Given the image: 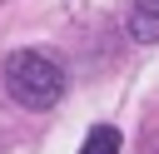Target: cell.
I'll return each instance as SVG.
<instances>
[{
	"mask_svg": "<svg viewBox=\"0 0 159 154\" xmlns=\"http://www.w3.org/2000/svg\"><path fill=\"white\" fill-rule=\"evenodd\" d=\"M80 154H119V129H109V124H94V129L84 134Z\"/></svg>",
	"mask_w": 159,
	"mask_h": 154,
	"instance_id": "obj_3",
	"label": "cell"
},
{
	"mask_svg": "<svg viewBox=\"0 0 159 154\" xmlns=\"http://www.w3.org/2000/svg\"><path fill=\"white\" fill-rule=\"evenodd\" d=\"M129 35L144 40V45L159 40V0H134L129 5Z\"/></svg>",
	"mask_w": 159,
	"mask_h": 154,
	"instance_id": "obj_2",
	"label": "cell"
},
{
	"mask_svg": "<svg viewBox=\"0 0 159 154\" xmlns=\"http://www.w3.org/2000/svg\"><path fill=\"white\" fill-rule=\"evenodd\" d=\"M5 89H10L25 109H50V104H60V94H65V70H60L50 55H40V50H15V55L5 60Z\"/></svg>",
	"mask_w": 159,
	"mask_h": 154,
	"instance_id": "obj_1",
	"label": "cell"
}]
</instances>
